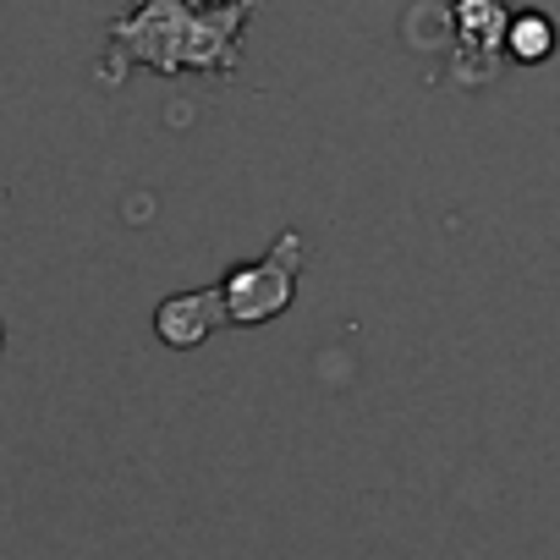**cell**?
<instances>
[{
	"instance_id": "cell-1",
	"label": "cell",
	"mask_w": 560,
	"mask_h": 560,
	"mask_svg": "<svg viewBox=\"0 0 560 560\" xmlns=\"http://www.w3.org/2000/svg\"><path fill=\"white\" fill-rule=\"evenodd\" d=\"M242 18H247V0H236L231 12H198L187 0H138L132 18L110 28V39L127 45L132 61H149L160 72H176V67L231 72Z\"/></svg>"
},
{
	"instance_id": "cell-2",
	"label": "cell",
	"mask_w": 560,
	"mask_h": 560,
	"mask_svg": "<svg viewBox=\"0 0 560 560\" xmlns=\"http://www.w3.org/2000/svg\"><path fill=\"white\" fill-rule=\"evenodd\" d=\"M303 236L298 231H280V242H275V253H264L258 264H247V269H236L231 280H225V319L231 325H264V319H275V314H287L292 308V298H298V275H303Z\"/></svg>"
},
{
	"instance_id": "cell-3",
	"label": "cell",
	"mask_w": 560,
	"mask_h": 560,
	"mask_svg": "<svg viewBox=\"0 0 560 560\" xmlns=\"http://www.w3.org/2000/svg\"><path fill=\"white\" fill-rule=\"evenodd\" d=\"M225 319V292L209 287V292H187V298H165L160 314H154V330L165 347H198L220 330Z\"/></svg>"
},
{
	"instance_id": "cell-4",
	"label": "cell",
	"mask_w": 560,
	"mask_h": 560,
	"mask_svg": "<svg viewBox=\"0 0 560 560\" xmlns=\"http://www.w3.org/2000/svg\"><path fill=\"white\" fill-rule=\"evenodd\" d=\"M505 56L511 61H522V67H538V61H549L555 56V23L544 18V12H522V18H511L505 23Z\"/></svg>"
},
{
	"instance_id": "cell-5",
	"label": "cell",
	"mask_w": 560,
	"mask_h": 560,
	"mask_svg": "<svg viewBox=\"0 0 560 560\" xmlns=\"http://www.w3.org/2000/svg\"><path fill=\"white\" fill-rule=\"evenodd\" d=\"M456 18H462V39H467V45H500V39H505L500 0H462Z\"/></svg>"
},
{
	"instance_id": "cell-6",
	"label": "cell",
	"mask_w": 560,
	"mask_h": 560,
	"mask_svg": "<svg viewBox=\"0 0 560 560\" xmlns=\"http://www.w3.org/2000/svg\"><path fill=\"white\" fill-rule=\"evenodd\" d=\"M187 7H198V12H220V7H236V0H187Z\"/></svg>"
},
{
	"instance_id": "cell-7",
	"label": "cell",
	"mask_w": 560,
	"mask_h": 560,
	"mask_svg": "<svg viewBox=\"0 0 560 560\" xmlns=\"http://www.w3.org/2000/svg\"><path fill=\"white\" fill-rule=\"evenodd\" d=\"M0 341H7V330H0Z\"/></svg>"
}]
</instances>
